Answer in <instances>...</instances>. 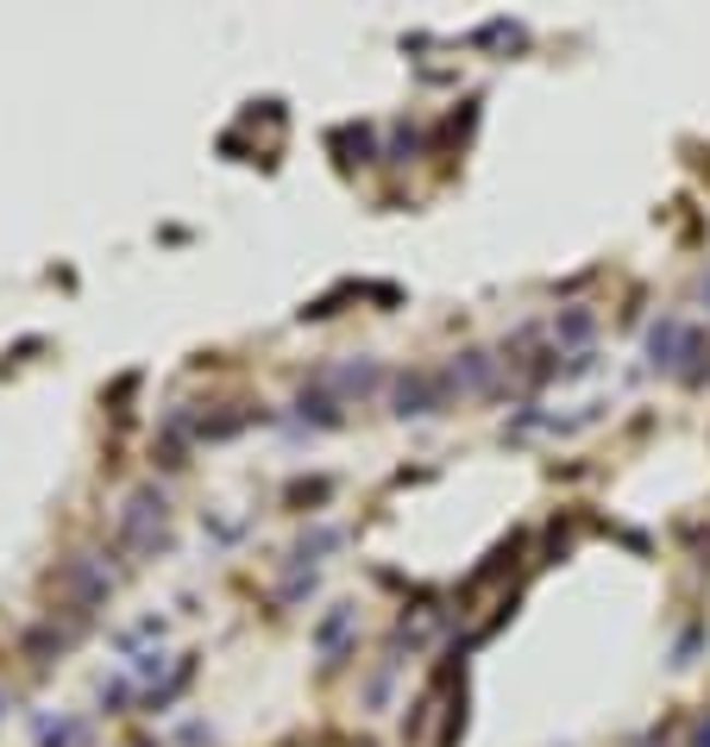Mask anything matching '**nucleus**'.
<instances>
[{"label":"nucleus","instance_id":"f257e3e1","mask_svg":"<svg viewBox=\"0 0 710 747\" xmlns=\"http://www.w3.org/2000/svg\"><path fill=\"white\" fill-rule=\"evenodd\" d=\"M120 541H127L132 553H157L164 547V490H132L127 509H120Z\"/></svg>","mask_w":710,"mask_h":747},{"label":"nucleus","instance_id":"f03ea898","mask_svg":"<svg viewBox=\"0 0 710 747\" xmlns=\"http://www.w3.org/2000/svg\"><path fill=\"white\" fill-rule=\"evenodd\" d=\"M397 415H434L440 402H447V383L440 377H428V371H403L397 377Z\"/></svg>","mask_w":710,"mask_h":747},{"label":"nucleus","instance_id":"7ed1b4c3","mask_svg":"<svg viewBox=\"0 0 710 747\" xmlns=\"http://www.w3.org/2000/svg\"><path fill=\"white\" fill-rule=\"evenodd\" d=\"M679 352H691V333H685V321L666 315V321L648 333V365H654V371H673V365H679Z\"/></svg>","mask_w":710,"mask_h":747},{"label":"nucleus","instance_id":"20e7f679","mask_svg":"<svg viewBox=\"0 0 710 747\" xmlns=\"http://www.w3.org/2000/svg\"><path fill=\"white\" fill-rule=\"evenodd\" d=\"M440 383H447V396H453V390H484V383H490V358H484V352H465Z\"/></svg>","mask_w":710,"mask_h":747},{"label":"nucleus","instance_id":"39448f33","mask_svg":"<svg viewBox=\"0 0 710 747\" xmlns=\"http://www.w3.org/2000/svg\"><path fill=\"white\" fill-rule=\"evenodd\" d=\"M346 628H353V609H346V603H333V609H328V622L315 628V641H321V653H340V641H346Z\"/></svg>","mask_w":710,"mask_h":747},{"label":"nucleus","instance_id":"423d86ee","mask_svg":"<svg viewBox=\"0 0 710 747\" xmlns=\"http://www.w3.org/2000/svg\"><path fill=\"white\" fill-rule=\"evenodd\" d=\"M559 333H566V340H584V333H591V315H584V308H572V315L559 321Z\"/></svg>","mask_w":710,"mask_h":747}]
</instances>
